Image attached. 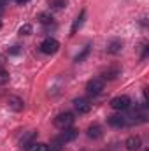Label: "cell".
Returning a JSON list of instances; mask_svg holds the SVG:
<instances>
[{
  "label": "cell",
  "mask_w": 149,
  "mask_h": 151,
  "mask_svg": "<svg viewBox=\"0 0 149 151\" xmlns=\"http://www.w3.org/2000/svg\"><path fill=\"white\" fill-rule=\"evenodd\" d=\"M88 137H91V139H100V137H102V128H100L98 125H91V127L88 128Z\"/></svg>",
  "instance_id": "30bf717a"
},
{
  "label": "cell",
  "mask_w": 149,
  "mask_h": 151,
  "mask_svg": "<svg viewBox=\"0 0 149 151\" xmlns=\"http://www.w3.org/2000/svg\"><path fill=\"white\" fill-rule=\"evenodd\" d=\"M74 106H75V111L79 114H86V113H90V109H91V104L86 99H75Z\"/></svg>",
  "instance_id": "5b68a950"
},
{
  "label": "cell",
  "mask_w": 149,
  "mask_h": 151,
  "mask_svg": "<svg viewBox=\"0 0 149 151\" xmlns=\"http://www.w3.org/2000/svg\"><path fill=\"white\" fill-rule=\"evenodd\" d=\"M19 34H21V35H30V34H32V25H23V27L19 28Z\"/></svg>",
  "instance_id": "5bb4252c"
},
{
  "label": "cell",
  "mask_w": 149,
  "mask_h": 151,
  "mask_svg": "<svg viewBox=\"0 0 149 151\" xmlns=\"http://www.w3.org/2000/svg\"><path fill=\"white\" fill-rule=\"evenodd\" d=\"M111 107L116 111H125L130 107V97L126 95H119V97H114L111 100Z\"/></svg>",
  "instance_id": "7a4b0ae2"
},
{
  "label": "cell",
  "mask_w": 149,
  "mask_h": 151,
  "mask_svg": "<svg viewBox=\"0 0 149 151\" xmlns=\"http://www.w3.org/2000/svg\"><path fill=\"white\" fill-rule=\"evenodd\" d=\"M0 28H2V23H0Z\"/></svg>",
  "instance_id": "ffe728a7"
},
{
  "label": "cell",
  "mask_w": 149,
  "mask_h": 151,
  "mask_svg": "<svg viewBox=\"0 0 149 151\" xmlns=\"http://www.w3.org/2000/svg\"><path fill=\"white\" fill-rule=\"evenodd\" d=\"M119 47H121V42H112V44H109L107 51H109V53H117Z\"/></svg>",
  "instance_id": "4fadbf2b"
},
{
  "label": "cell",
  "mask_w": 149,
  "mask_h": 151,
  "mask_svg": "<svg viewBox=\"0 0 149 151\" xmlns=\"http://www.w3.org/2000/svg\"><path fill=\"white\" fill-rule=\"evenodd\" d=\"M86 90H88V93H90V95H98V93H102V90H104V81H102V79H98V77H95V79L88 81Z\"/></svg>",
  "instance_id": "277c9868"
},
{
  "label": "cell",
  "mask_w": 149,
  "mask_h": 151,
  "mask_svg": "<svg viewBox=\"0 0 149 151\" xmlns=\"http://www.w3.org/2000/svg\"><path fill=\"white\" fill-rule=\"evenodd\" d=\"M5 83H9V72L0 70V86H2V84H5Z\"/></svg>",
  "instance_id": "9a60e30c"
},
{
  "label": "cell",
  "mask_w": 149,
  "mask_h": 151,
  "mask_svg": "<svg viewBox=\"0 0 149 151\" xmlns=\"http://www.w3.org/2000/svg\"><path fill=\"white\" fill-rule=\"evenodd\" d=\"M75 137H77V130L75 128H65L63 134L60 135L58 142H69V141H74Z\"/></svg>",
  "instance_id": "ba28073f"
},
{
  "label": "cell",
  "mask_w": 149,
  "mask_h": 151,
  "mask_svg": "<svg viewBox=\"0 0 149 151\" xmlns=\"http://www.w3.org/2000/svg\"><path fill=\"white\" fill-rule=\"evenodd\" d=\"M16 2H18L19 5H23V4H27V2H30V0H16Z\"/></svg>",
  "instance_id": "ac0fdd59"
},
{
  "label": "cell",
  "mask_w": 149,
  "mask_h": 151,
  "mask_svg": "<svg viewBox=\"0 0 149 151\" xmlns=\"http://www.w3.org/2000/svg\"><path fill=\"white\" fill-rule=\"evenodd\" d=\"M7 2H9V0H0V7H2L4 4H7Z\"/></svg>",
  "instance_id": "d6986e66"
},
{
  "label": "cell",
  "mask_w": 149,
  "mask_h": 151,
  "mask_svg": "<svg viewBox=\"0 0 149 151\" xmlns=\"http://www.w3.org/2000/svg\"><path fill=\"white\" fill-rule=\"evenodd\" d=\"M109 125L114 127V128H121V127H125L126 125V119H125V116H121V114H112L109 116Z\"/></svg>",
  "instance_id": "52a82bcc"
},
{
  "label": "cell",
  "mask_w": 149,
  "mask_h": 151,
  "mask_svg": "<svg viewBox=\"0 0 149 151\" xmlns=\"http://www.w3.org/2000/svg\"><path fill=\"white\" fill-rule=\"evenodd\" d=\"M7 104H9V107H11L12 111H21V109H23V100L18 99V97H9Z\"/></svg>",
  "instance_id": "9c48e42d"
},
{
  "label": "cell",
  "mask_w": 149,
  "mask_h": 151,
  "mask_svg": "<svg viewBox=\"0 0 149 151\" xmlns=\"http://www.w3.org/2000/svg\"><path fill=\"white\" fill-rule=\"evenodd\" d=\"M60 49V44H58V40H54V39H46L42 44H40V51L44 53V55H54L56 51Z\"/></svg>",
  "instance_id": "3957f363"
},
{
  "label": "cell",
  "mask_w": 149,
  "mask_h": 151,
  "mask_svg": "<svg viewBox=\"0 0 149 151\" xmlns=\"http://www.w3.org/2000/svg\"><path fill=\"white\" fill-rule=\"evenodd\" d=\"M53 5H54V7H63V5H65V0H54Z\"/></svg>",
  "instance_id": "e0dca14e"
},
{
  "label": "cell",
  "mask_w": 149,
  "mask_h": 151,
  "mask_svg": "<svg viewBox=\"0 0 149 151\" xmlns=\"http://www.w3.org/2000/svg\"><path fill=\"white\" fill-rule=\"evenodd\" d=\"M74 123V114L72 113H62L54 118V127L60 128V130H65V128H70Z\"/></svg>",
  "instance_id": "6da1fadb"
},
{
  "label": "cell",
  "mask_w": 149,
  "mask_h": 151,
  "mask_svg": "<svg viewBox=\"0 0 149 151\" xmlns=\"http://www.w3.org/2000/svg\"><path fill=\"white\" fill-rule=\"evenodd\" d=\"M140 137H137V135H132V137H128L126 139V142H125V146H126V150L128 151H139L140 150Z\"/></svg>",
  "instance_id": "8992f818"
},
{
  "label": "cell",
  "mask_w": 149,
  "mask_h": 151,
  "mask_svg": "<svg viewBox=\"0 0 149 151\" xmlns=\"http://www.w3.org/2000/svg\"><path fill=\"white\" fill-rule=\"evenodd\" d=\"M39 18H40V23H51V19H53L49 14H40Z\"/></svg>",
  "instance_id": "2e32d148"
},
{
  "label": "cell",
  "mask_w": 149,
  "mask_h": 151,
  "mask_svg": "<svg viewBox=\"0 0 149 151\" xmlns=\"http://www.w3.org/2000/svg\"><path fill=\"white\" fill-rule=\"evenodd\" d=\"M84 18H86V12H84V11H81V14H79V16L75 18L74 25H72V30H70V34H72V35H74L75 32H77V30L81 28V25H82V21H84Z\"/></svg>",
  "instance_id": "8fae6325"
},
{
  "label": "cell",
  "mask_w": 149,
  "mask_h": 151,
  "mask_svg": "<svg viewBox=\"0 0 149 151\" xmlns=\"http://www.w3.org/2000/svg\"><path fill=\"white\" fill-rule=\"evenodd\" d=\"M28 151H49V146L44 142H34L28 146Z\"/></svg>",
  "instance_id": "7c38bea8"
}]
</instances>
